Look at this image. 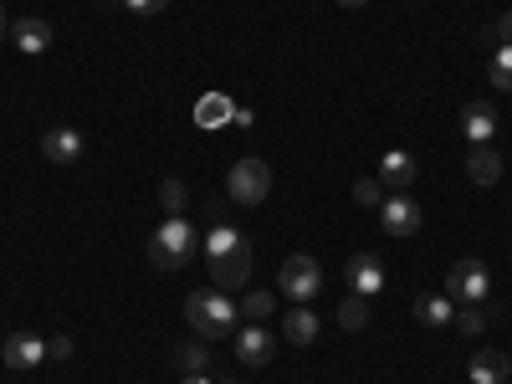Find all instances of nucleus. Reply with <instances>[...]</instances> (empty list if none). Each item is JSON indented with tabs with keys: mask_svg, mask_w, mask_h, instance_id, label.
Masks as SVG:
<instances>
[{
	"mask_svg": "<svg viewBox=\"0 0 512 384\" xmlns=\"http://www.w3.org/2000/svg\"><path fill=\"white\" fill-rule=\"evenodd\" d=\"M195 251H200V236L185 216H164V226L149 236V262L159 272H185L195 262Z\"/></svg>",
	"mask_w": 512,
	"mask_h": 384,
	"instance_id": "obj_1",
	"label": "nucleus"
},
{
	"mask_svg": "<svg viewBox=\"0 0 512 384\" xmlns=\"http://www.w3.org/2000/svg\"><path fill=\"white\" fill-rule=\"evenodd\" d=\"M185 318H190V328L200 333V338H226V333H236V303H231V292H221V287H200V292H190V303H185Z\"/></svg>",
	"mask_w": 512,
	"mask_h": 384,
	"instance_id": "obj_2",
	"label": "nucleus"
},
{
	"mask_svg": "<svg viewBox=\"0 0 512 384\" xmlns=\"http://www.w3.org/2000/svg\"><path fill=\"white\" fill-rule=\"evenodd\" d=\"M226 195H231L236 205H262V200L272 195V169L256 159V154L236 159L231 175H226Z\"/></svg>",
	"mask_w": 512,
	"mask_h": 384,
	"instance_id": "obj_3",
	"label": "nucleus"
},
{
	"mask_svg": "<svg viewBox=\"0 0 512 384\" xmlns=\"http://www.w3.org/2000/svg\"><path fill=\"white\" fill-rule=\"evenodd\" d=\"M277 287L292 297V303H313V297L323 292V272H318V262H313V256H303V251H297V256H287V262H282V272H277Z\"/></svg>",
	"mask_w": 512,
	"mask_h": 384,
	"instance_id": "obj_4",
	"label": "nucleus"
},
{
	"mask_svg": "<svg viewBox=\"0 0 512 384\" xmlns=\"http://www.w3.org/2000/svg\"><path fill=\"white\" fill-rule=\"evenodd\" d=\"M487 287H492V277H487V267L477 262V256H461V262H451V272H446V297H451L456 308H461V303H482Z\"/></svg>",
	"mask_w": 512,
	"mask_h": 384,
	"instance_id": "obj_5",
	"label": "nucleus"
},
{
	"mask_svg": "<svg viewBox=\"0 0 512 384\" xmlns=\"http://www.w3.org/2000/svg\"><path fill=\"white\" fill-rule=\"evenodd\" d=\"M210 277H216L221 292H241V287L251 282V246L241 241V246L226 251V256H210Z\"/></svg>",
	"mask_w": 512,
	"mask_h": 384,
	"instance_id": "obj_6",
	"label": "nucleus"
},
{
	"mask_svg": "<svg viewBox=\"0 0 512 384\" xmlns=\"http://www.w3.org/2000/svg\"><path fill=\"white\" fill-rule=\"evenodd\" d=\"M379 221L390 236H420V205L410 195H390L379 205Z\"/></svg>",
	"mask_w": 512,
	"mask_h": 384,
	"instance_id": "obj_7",
	"label": "nucleus"
},
{
	"mask_svg": "<svg viewBox=\"0 0 512 384\" xmlns=\"http://www.w3.org/2000/svg\"><path fill=\"white\" fill-rule=\"evenodd\" d=\"M236 359H241V364H251V369L272 364V333H267L262 323H246V328H236Z\"/></svg>",
	"mask_w": 512,
	"mask_h": 384,
	"instance_id": "obj_8",
	"label": "nucleus"
},
{
	"mask_svg": "<svg viewBox=\"0 0 512 384\" xmlns=\"http://www.w3.org/2000/svg\"><path fill=\"white\" fill-rule=\"evenodd\" d=\"M415 175H420V169H415V154H405V149H390V154L379 159V185L395 190V195H405V190L415 185Z\"/></svg>",
	"mask_w": 512,
	"mask_h": 384,
	"instance_id": "obj_9",
	"label": "nucleus"
},
{
	"mask_svg": "<svg viewBox=\"0 0 512 384\" xmlns=\"http://www.w3.org/2000/svg\"><path fill=\"white\" fill-rule=\"evenodd\" d=\"M41 154H47L52 164H77L82 159V134H77L72 123H57V128L41 134Z\"/></svg>",
	"mask_w": 512,
	"mask_h": 384,
	"instance_id": "obj_10",
	"label": "nucleus"
},
{
	"mask_svg": "<svg viewBox=\"0 0 512 384\" xmlns=\"http://www.w3.org/2000/svg\"><path fill=\"white\" fill-rule=\"evenodd\" d=\"M344 277H349V287H354L359 297H374V292L384 287V267H379V256H374V251H359V256H349Z\"/></svg>",
	"mask_w": 512,
	"mask_h": 384,
	"instance_id": "obj_11",
	"label": "nucleus"
},
{
	"mask_svg": "<svg viewBox=\"0 0 512 384\" xmlns=\"http://www.w3.org/2000/svg\"><path fill=\"white\" fill-rule=\"evenodd\" d=\"M492 134H497L492 103H466V108H461V139L477 149V144H492Z\"/></svg>",
	"mask_w": 512,
	"mask_h": 384,
	"instance_id": "obj_12",
	"label": "nucleus"
},
{
	"mask_svg": "<svg viewBox=\"0 0 512 384\" xmlns=\"http://www.w3.org/2000/svg\"><path fill=\"white\" fill-rule=\"evenodd\" d=\"M11 41L26 57H41V52H52V26L41 16H21V21H11Z\"/></svg>",
	"mask_w": 512,
	"mask_h": 384,
	"instance_id": "obj_13",
	"label": "nucleus"
},
{
	"mask_svg": "<svg viewBox=\"0 0 512 384\" xmlns=\"http://www.w3.org/2000/svg\"><path fill=\"white\" fill-rule=\"evenodd\" d=\"M41 359H47V338L41 333H11L6 338V364L11 369H36Z\"/></svg>",
	"mask_w": 512,
	"mask_h": 384,
	"instance_id": "obj_14",
	"label": "nucleus"
},
{
	"mask_svg": "<svg viewBox=\"0 0 512 384\" xmlns=\"http://www.w3.org/2000/svg\"><path fill=\"white\" fill-rule=\"evenodd\" d=\"M466 379H472V384H507L512 379V359L487 349V354H477L472 364H466Z\"/></svg>",
	"mask_w": 512,
	"mask_h": 384,
	"instance_id": "obj_15",
	"label": "nucleus"
},
{
	"mask_svg": "<svg viewBox=\"0 0 512 384\" xmlns=\"http://www.w3.org/2000/svg\"><path fill=\"white\" fill-rule=\"evenodd\" d=\"M282 338H287V344H297V349L313 344V338H318V313L308 303H292V313L282 318Z\"/></svg>",
	"mask_w": 512,
	"mask_h": 384,
	"instance_id": "obj_16",
	"label": "nucleus"
},
{
	"mask_svg": "<svg viewBox=\"0 0 512 384\" xmlns=\"http://www.w3.org/2000/svg\"><path fill=\"white\" fill-rule=\"evenodd\" d=\"M466 175H472V185H497L502 180V154L492 144H477L466 154Z\"/></svg>",
	"mask_w": 512,
	"mask_h": 384,
	"instance_id": "obj_17",
	"label": "nucleus"
},
{
	"mask_svg": "<svg viewBox=\"0 0 512 384\" xmlns=\"http://www.w3.org/2000/svg\"><path fill=\"white\" fill-rule=\"evenodd\" d=\"M415 318H420L425 328H446V323L456 318V303H451L446 292H436V297H420V303H415Z\"/></svg>",
	"mask_w": 512,
	"mask_h": 384,
	"instance_id": "obj_18",
	"label": "nucleus"
},
{
	"mask_svg": "<svg viewBox=\"0 0 512 384\" xmlns=\"http://www.w3.org/2000/svg\"><path fill=\"white\" fill-rule=\"evenodd\" d=\"M272 308H277V297L256 287V292H246V297H241V308H236V313H241L246 323H262V318H272Z\"/></svg>",
	"mask_w": 512,
	"mask_h": 384,
	"instance_id": "obj_19",
	"label": "nucleus"
},
{
	"mask_svg": "<svg viewBox=\"0 0 512 384\" xmlns=\"http://www.w3.org/2000/svg\"><path fill=\"white\" fill-rule=\"evenodd\" d=\"M175 364H180V374H210V349L185 344V349H175Z\"/></svg>",
	"mask_w": 512,
	"mask_h": 384,
	"instance_id": "obj_20",
	"label": "nucleus"
},
{
	"mask_svg": "<svg viewBox=\"0 0 512 384\" xmlns=\"http://www.w3.org/2000/svg\"><path fill=\"white\" fill-rule=\"evenodd\" d=\"M338 323H344L349 333H359V328L369 323V303H364L359 292H354V297H344V303H338Z\"/></svg>",
	"mask_w": 512,
	"mask_h": 384,
	"instance_id": "obj_21",
	"label": "nucleus"
},
{
	"mask_svg": "<svg viewBox=\"0 0 512 384\" xmlns=\"http://www.w3.org/2000/svg\"><path fill=\"white\" fill-rule=\"evenodd\" d=\"M236 108H231V98H221V93H210V98H200V108H195V118L210 128V123H226Z\"/></svg>",
	"mask_w": 512,
	"mask_h": 384,
	"instance_id": "obj_22",
	"label": "nucleus"
},
{
	"mask_svg": "<svg viewBox=\"0 0 512 384\" xmlns=\"http://www.w3.org/2000/svg\"><path fill=\"white\" fill-rule=\"evenodd\" d=\"M241 241H246V236H241L236 226H216V231L205 236V256H226V251H236Z\"/></svg>",
	"mask_w": 512,
	"mask_h": 384,
	"instance_id": "obj_23",
	"label": "nucleus"
},
{
	"mask_svg": "<svg viewBox=\"0 0 512 384\" xmlns=\"http://www.w3.org/2000/svg\"><path fill=\"white\" fill-rule=\"evenodd\" d=\"M487 77H492L497 93H512V47H497V52H492V72H487Z\"/></svg>",
	"mask_w": 512,
	"mask_h": 384,
	"instance_id": "obj_24",
	"label": "nucleus"
},
{
	"mask_svg": "<svg viewBox=\"0 0 512 384\" xmlns=\"http://www.w3.org/2000/svg\"><path fill=\"white\" fill-rule=\"evenodd\" d=\"M185 200H190V190H185L180 180H164V185H159V205H164V216H180Z\"/></svg>",
	"mask_w": 512,
	"mask_h": 384,
	"instance_id": "obj_25",
	"label": "nucleus"
},
{
	"mask_svg": "<svg viewBox=\"0 0 512 384\" xmlns=\"http://www.w3.org/2000/svg\"><path fill=\"white\" fill-rule=\"evenodd\" d=\"M451 323H456L461 333H482V328H487V313H482V303H461Z\"/></svg>",
	"mask_w": 512,
	"mask_h": 384,
	"instance_id": "obj_26",
	"label": "nucleus"
},
{
	"mask_svg": "<svg viewBox=\"0 0 512 384\" xmlns=\"http://www.w3.org/2000/svg\"><path fill=\"white\" fill-rule=\"evenodd\" d=\"M379 195H384V185H379V180H359V185H354V200H359V205H369V210H374V205H384Z\"/></svg>",
	"mask_w": 512,
	"mask_h": 384,
	"instance_id": "obj_27",
	"label": "nucleus"
},
{
	"mask_svg": "<svg viewBox=\"0 0 512 384\" xmlns=\"http://www.w3.org/2000/svg\"><path fill=\"white\" fill-rule=\"evenodd\" d=\"M487 41H497V47H512V11L497 16V26L487 31Z\"/></svg>",
	"mask_w": 512,
	"mask_h": 384,
	"instance_id": "obj_28",
	"label": "nucleus"
},
{
	"mask_svg": "<svg viewBox=\"0 0 512 384\" xmlns=\"http://www.w3.org/2000/svg\"><path fill=\"white\" fill-rule=\"evenodd\" d=\"M123 6L134 11V16H159V11L169 6V0H123Z\"/></svg>",
	"mask_w": 512,
	"mask_h": 384,
	"instance_id": "obj_29",
	"label": "nucleus"
},
{
	"mask_svg": "<svg viewBox=\"0 0 512 384\" xmlns=\"http://www.w3.org/2000/svg\"><path fill=\"white\" fill-rule=\"evenodd\" d=\"M67 354H72V338H67V333H57L52 344H47V359H67Z\"/></svg>",
	"mask_w": 512,
	"mask_h": 384,
	"instance_id": "obj_30",
	"label": "nucleus"
},
{
	"mask_svg": "<svg viewBox=\"0 0 512 384\" xmlns=\"http://www.w3.org/2000/svg\"><path fill=\"white\" fill-rule=\"evenodd\" d=\"M11 36V16H6V6H0V41Z\"/></svg>",
	"mask_w": 512,
	"mask_h": 384,
	"instance_id": "obj_31",
	"label": "nucleus"
},
{
	"mask_svg": "<svg viewBox=\"0 0 512 384\" xmlns=\"http://www.w3.org/2000/svg\"><path fill=\"white\" fill-rule=\"evenodd\" d=\"M180 384H216V379H210V374H185Z\"/></svg>",
	"mask_w": 512,
	"mask_h": 384,
	"instance_id": "obj_32",
	"label": "nucleus"
},
{
	"mask_svg": "<svg viewBox=\"0 0 512 384\" xmlns=\"http://www.w3.org/2000/svg\"><path fill=\"white\" fill-rule=\"evenodd\" d=\"M338 6H344V11H359V6H369V0H338Z\"/></svg>",
	"mask_w": 512,
	"mask_h": 384,
	"instance_id": "obj_33",
	"label": "nucleus"
},
{
	"mask_svg": "<svg viewBox=\"0 0 512 384\" xmlns=\"http://www.w3.org/2000/svg\"><path fill=\"white\" fill-rule=\"evenodd\" d=\"M507 384H512V379H507Z\"/></svg>",
	"mask_w": 512,
	"mask_h": 384,
	"instance_id": "obj_34",
	"label": "nucleus"
}]
</instances>
